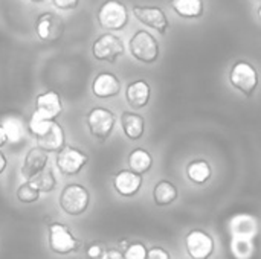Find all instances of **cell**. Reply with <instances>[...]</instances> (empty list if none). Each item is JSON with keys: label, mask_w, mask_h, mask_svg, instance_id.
Segmentation results:
<instances>
[{"label": "cell", "mask_w": 261, "mask_h": 259, "mask_svg": "<svg viewBox=\"0 0 261 259\" xmlns=\"http://www.w3.org/2000/svg\"><path fill=\"white\" fill-rule=\"evenodd\" d=\"M89 203H90L89 191L78 183H70L64 186L60 194L61 209L72 217H78L84 214L89 208Z\"/></svg>", "instance_id": "6da1fadb"}, {"label": "cell", "mask_w": 261, "mask_h": 259, "mask_svg": "<svg viewBox=\"0 0 261 259\" xmlns=\"http://www.w3.org/2000/svg\"><path fill=\"white\" fill-rule=\"evenodd\" d=\"M176 198L177 188L168 180H161L153 189V200L158 206H170L176 202Z\"/></svg>", "instance_id": "7402d4cb"}, {"label": "cell", "mask_w": 261, "mask_h": 259, "mask_svg": "<svg viewBox=\"0 0 261 259\" xmlns=\"http://www.w3.org/2000/svg\"><path fill=\"white\" fill-rule=\"evenodd\" d=\"M37 139V148L43 150L44 153H52V151H60L64 147V131L60 124L55 121L50 122L49 128L35 137Z\"/></svg>", "instance_id": "9a60e30c"}, {"label": "cell", "mask_w": 261, "mask_h": 259, "mask_svg": "<svg viewBox=\"0 0 261 259\" xmlns=\"http://www.w3.org/2000/svg\"><path fill=\"white\" fill-rule=\"evenodd\" d=\"M116 124V116L113 111L104 107H95L87 114V128L98 140H107Z\"/></svg>", "instance_id": "8992f818"}, {"label": "cell", "mask_w": 261, "mask_h": 259, "mask_svg": "<svg viewBox=\"0 0 261 259\" xmlns=\"http://www.w3.org/2000/svg\"><path fill=\"white\" fill-rule=\"evenodd\" d=\"M81 247V241L73 237L67 226L61 223L49 224V249L60 256H66L78 252Z\"/></svg>", "instance_id": "277c9868"}, {"label": "cell", "mask_w": 261, "mask_h": 259, "mask_svg": "<svg viewBox=\"0 0 261 259\" xmlns=\"http://www.w3.org/2000/svg\"><path fill=\"white\" fill-rule=\"evenodd\" d=\"M35 32L41 41L54 43V41L60 40L64 32L63 18L54 12H43L37 17Z\"/></svg>", "instance_id": "9c48e42d"}, {"label": "cell", "mask_w": 261, "mask_h": 259, "mask_svg": "<svg viewBox=\"0 0 261 259\" xmlns=\"http://www.w3.org/2000/svg\"><path fill=\"white\" fill-rule=\"evenodd\" d=\"M142 188V176H138L128 169L119 171L113 177V189L121 197H135Z\"/></svg>", "instance_id": "4fadbf2b"}, {"label": "cell", "mask_w": 261, "mask_h": 259, "mask_svg": "<svg viewBox=\"0 0 261 259\" xmlns=\"http://www.w3.org/2000/svg\"><path fill=\"white\" fill-rule=\"evenodd\" d=\"M98 23L107 31H121L128 23V12L119 0H106L98 9Z\"/></svg>", "instance_id": "3957f363"}, {"label": "cell", "mask_w": 261, "mask_h": 259, "mask_svg": "<svg viewBox=\"0 0 261 259\" xmlns=\"http://www.w3.org/2000/svg\"><path fill=\"white\" fill-rule=\"evenodd\" d=\"M31 2H35V3H38V2H43V0H31Z\"/></svg>", "instance_id": "d6a6232c"}, {"label": "cell", "mask_w": 261, "mask_h": 259, "mask_svg": "<svg viewBox=\"0 0 261 259\" xmlns=\"http://www.w3.org/2000/svg\"><path fill=\"white\" fill-rule=\"evenodd\" d=\"M28 182H29L40 194H41V192H50V191H54V189H55V183H57V180H55L54 172H52L50 168L43 169L40 174H37L35 177H32V179L28 180Z\"/></svg>", "instance_id": "603a6c76"}, {"label": "cell", "mask_w": 261, "mask_h": 259, "mask_svg": "<svg viewBox=\"0 0 261 259\" xmlns=\"http://www.w3.org/2000/svg\"><path fill=\"white\" fill-rule=\"evenodd\" d=\"M89 157L86 153H83L78 148H73L70 145H64L58 154H57V168L63 176H76L81 172V169L87 165Z\"/></svg>", "instance_id": "ba28073f"}, {"label": "cell", "mask_w": 261, "mask_h": 259, "mask_svg": "<svg viewBox=\"0 0 261 259\" xmlns=\"http://www.w3.org/2000/svg\"><path fill=\"white\" fill-rule=\"evenodd\" d=\"M170 5L182 18H199L203 15V0H170Z\"/></svg>", "instance_id": "44dd1931"}, {"label": "cell", "mask_w": 261, "mask_h": 259, "mask_svg": "<svg viewBox=\"0 0 261 259\" xmlns=\"http://www.w3.org/2000/svg\"><path fill=\"white\" fill-rule=\"evenodd\" d=\"M0 127L6 133L8 142H17L21 137V122L15 116H12V114L3 116Z\"/></svg>", "instance_id": "cb8c5ba5"}, {"label": "cell", "mask_w": 261, "mask_h": 259, "mask_svg": "<svg viewBox=\"0 0 261 259\" xmlns=\"http://www.w3.org/2000/svg\"><path fill=\"white\" fill-rule=\"evenodd\" d=\"M150 95H151V89L148 82L144 79L133 81L132 84L127 85V90H125V99L128 105L135 110L144 108L150 101Z\"/></svg>", "instance_id": "2e32d148"}, {"label": "cell", "mask_w": 261, "mask_h": 259, "mask_svg": "<svg viewBox=\"0 0 261 259\" xmlns=\"http://www.w3.org/2000/svg\"><path fill=\"white\" fill-rule=\"evenodd\" d=\"M211 176H213L211 166L203 159L191 160L187 166V177L194 185H205L211 179Z\"/></svg>", "instance_id": "ffe728a7"}, {"label": "cell", "mask_w": 261, "mask_h": 259, "mask_svg": "<svg viewBox=\"0 0 261 259\" xmlns=\"http://www.w3.org/2000/svg\"><path fill=\"white\" fill-rule=\"evenodd\" d=\"M127 163H128V171H132L138 176H142L151 169L153 157L148 151H145L142 148H136L128 154Z\"/></svg>", "instance_id": "d6986e66"}, {"label": "cell", "mask_w": 261, "mask_h": 259, "mask_svg": "<svg viewBox=\"0 0 261 259\" xmlns=\"http://www.w3.org/2000/svg\"><path fill=\"white\" fill-rule=\"evenodd\" d=\"M121 125H122V130H124L125 136L130 140H139L144 136L145 121H144V118L141 114L124 111L121 114Z\"/></svg>", "instance_id": "ac0fdd59"}, {"label": "cell", "mask_w": 261, "mask_h": 259, "mask_svg": "<svg viewBox=\"0 0 261 259\" xmlns=\"http://www.w3.org/2000/svg\"><path fill=\"white\" fill-rule=\"evenodd\" d=\"M38 198H40V192L29 182L20 185V188L17 189V200L21 203H26V205L35 203L38 202Z\"/></svg>", "instance_id": "d4e9b609"}, {"label": "cell", "mask_w": 261, "mask_h": 259, "mask_svg": "<svg viewBox=\"0 0 261 259\" xmlns=\"http://www.w3.org/2000/svg\"><path fill=\"white\" fill-rule=\"evenodd\" d=\"M130 53L141 63L151 64L159 58V43L147 31L139 29L133 34L128 43Z\"/></svg>", "instance_id": "7a4b0ae2"}, {"label": "cell", "mask_w": 261, "mask_h": 259, "mask_svg": "<svg viewBox=\"0 0 261 259\" xmlns=\"http://www.w3.org/2000/svg\"><path fill=\"white\" fill-rule=\"evenodd\" d=\"M47 153H44L40 148H32L28 151L24 162L21 165V176L26 180H31L32 177H35L37 174H40L46 166H47Z\"/></svg>", "instance_id": "e0dca14e"}, {"label": "cell", "mask_w": 261, "mask_h": 259, "mask_svg": "<svg viewBox=\"0 0 261 259\" xmlns=\"http://www.w3.org/2000/svg\"><path fill=\"white\" fill-rule=\"evenodd\" d=\"M145 256H147V247L142 243L130 244L124 253L125 259H145Z\"/></svg>", "instance_id": "484cf974"}, {"label": "cell", "mask_w": 261, "mask_h": 259, "mask_svg": "<svg viewBox=\"0 0 261 259\" xmlns=\"http://www.w3.org/2000/svg\"><path fill=\"white\" fill-rule=\"evenodd\" d=\"M101 259H125L124 258V253L119 250V249H109L106 250V253L102 255Z\"/></svg>", "instance_id": "f546056e"}, {"label": "cell", "mask_w": 261, "mask_h": 259, "mask_svg": "<svg viewBox=\"0 0 261 259\" xmlns=\"http://www.w3.org/2000/svg\"><path fill=\"white\" fill-rule=\"evenodd\" d=\"M145 259H171L170 253L162 249V247H151L147 250V256Z\"/></svg>", "instance_id": "83f0119b"}, {"label": "cell", "mask_w": 261, "mask_h": 259, "mask_svg": "<svg viewBox=\"0 0 261 259\" xmlns=\"http://www.w3.org/2000/svg\"><path fill=\"white\" fill-rule=\"evenodd\" d=\"M125 50L124 41L115 35V34H102L99 35L93 46H92V55L98 61H107V63H115Z\"/></svg>", "instance_id": "52a82bcc"}, {"label": "cell", "mask_w": 261, "mask_h": 259, "mask_svg": "<svg viewBox=\"0 0 261 259\" xmlns=\"http://www.w3.org/2000/svg\"><path fill=\"white\" fill-rule=\"evenodd\" d=\"M185 249L190 258L210 259L214 253V240L203 231H191L185 238Z\"/></svg>", "instance_id": "30bf717a"}, {"label": "cell", "mask_w": 261, "mask_h": 259, "mask_svg": "<svg viewBox=\"0 0 261 259\" xmlns=\"http://www.w3.org/2000/svg\"><path fill=\"white\" fill-rule=\"evenodd\" d=\"M5 143H8V137H6V133L3 131V128L0 127V148H2Z\"/></svg>", "instance_id": "1f68e13d"}, {"label": "cell", "mask_w": 261, "mask_h": 259, "mask_svg": "<svg viewBox=\"0 0 261 259\" xmlns=\"http://www.w3.org/2000/svg\"><path fill=\"white\" fill-rule=\"evenodd\" d=\"M119 90H121V81L118 79L116 75L110 72L98 73L92 82V93L101 99L113 98L119 93Z\"/></svg>", "instance_id": "5bb4252c"}, {"label": "cell", "mask_w": 261, "mask_h": 259, "mask_svg": "<svg viewBox=\"0 0 261 259\" xmlns=\"http://www.w3.org/2000/svg\"><path fill=\"white\" fill-rule=\"evenodd\" d=\"M54 6L63 11H72L78 6L80 0H52Z\"/></svg>", "instance_id": "f1b7e54d"}, {"label": "cell", "mask_w": 261, "mask_h": 259, "mask_svg": "<svg viewBox=\"0 0 261 259\" xmlns=\"http://www.w3.org/2000/svg\"><path fill=\"white\" fill-rule=\"evenodd\" d=\"M6 166H8V160H6V156L0 151V176L5 172V169H6Z\"/></svg>", "instance_id": "4dcf8cb0"}, {"label": "cell", "mask_w": 261, "mask_h": 259, "mask_svg": "<svg viewBox=\"0 0 261 259\" xmlns=\"http://www.w3.org/2000/svg\"><path fill=\"white\" fill-rule=\"evenodd\" d=\"M231 84L246 96H252L258 85V73L248 61H237L229 72Z\"/></svg>", "instance_id": "5b68a950"}, {"label": "cell", "mask_w": 261, "mask_h": 259, "mask_svg": "<svg viewBox=\"0 0 261 259\" xmlns=\"http://www.w3.org/2000/svg\"><path fill=\"white\" fill-rule=\"evenodd\" d=\"M106 244L104 243H99V241H95L92 244L87 246L86 249V255L89 259H101L102 255L106 253Z\"/></svg>", "instance_id": "4316f807"}, {"label": "cell", "mask_w": 261, "mask_h": 259, "mask_svg": "<svg viewBox=\"0 0 261 259\" xmlns=\"http://www.w3.org/2000/svg\"><path fill=\"white\" fill-rule=\"evenodd\" d=\"M63 111V102L61 96L54 92L47 90L44 93H40L35 99V113L43 116L47 121H55Z\"/></svg>", "instance_id": "7c38bea8"}, {"label": "cell", "mask_w": 261, "mask_h": 259, "mask_svg": "<svg viewBox=\"0 0 261 259\" xmlns=\"http://www.w3.org/2000/svg\"><path fill=\"white\" fill-rule=\"evenodd\" d=\"M133 14L142 24L156 29L162 35L170 26L165 11L158 6H133Z\"/></svg>", "instance_id": "8fae6325"}]
</instances>
